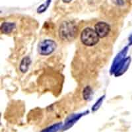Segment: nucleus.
I'll return each mask as SVG.
<instances>
[{"label": "nucleus", "instance_id": "obj_1", "mask_svg": "<svg viewBox=\"0 0 132 132\" xmlns=\"http://www.w3.org/2000/svg\"><path fill=\"white\" fill-rule=\"evenodd\" d=\"M77 32V28L75 24L71 21L63 22L59 29V35L63 41L72 40Z\"/></svg>", "mask_w": 132, "mask_h": 132}, {"label": "nucleus", "instance_id": "obj_2", "mask_svg": "<svg viewBox=\"0 0 132 132\" xmlns=\"http://www.w3.org/2000/svg\"><path fill=\"white\" fill-rule=\"evenodd\" d=\"M80 38L82 44L89 47L97 44L100 40V37L95 29L90 27H87L82 30L81 33Z\"/></svg>", "mask_w": 132, "mask_h": 132}, {"label": "nucleus", "instance_id": "obj_3", "mask_svg": "<svg viewBox=\"0 0 132 132\" xmlns=\"http://www.w3.org/2000/svg\"><path fill=\"white\" fill-rule=\"evenodd\" d=\"M56 46V42L53 40H43L38 45V52L42 56H48L55 51Z\"/></svg>", "mask_w": 132, "mask_h": 132}, {"label": "nucleus", "instance_id": "obj_4", "mask_svg": "<svg viewBox=\"0 0 132 132\" xmlns=\"http://www.w3.org/2000/svg\"><path fill=\"white\" fill-rule=\"evenodd\" d=\"M95 30L100 38H105L108 35L110 31L109 24L105 22L100 21L95 25Z\"/></svg>", "mask_w": 132, "mask_h": 132}, {"label": "nucleus", "instance_id": "obj_5", "mask_svg": "<svg viewBox=\"0 0 132 132\" xmlns=\"http://www.w3.org/2000/svg\"><path fill=\"white\" fill-rule=\"evenodd\" d=\"M15 28V24L13 23H3L2 25V31L4 33H9Z\"/></svg>", "mask_w": 132, "mask_h": 132}, {"label": "nucleus", "instance_id": "obj_6", "mask_svg": "<svg viewBox=\"0 0 132 132\" xmlns=\"http://www.w3.org/2000/svg\"><path fill=\"white\" fill-rule=\"evenodd\" d=\"M29 63H30V60H29V57H24L21 62V66H20V69H21L22 72H26L28 70Z\"/></svg>", "mask_w": 132, "mask_h": 132}, {"label": "nucleus", "instance_id": "obj_7", "mask_svg": "<svg viewBox=\"0 0 132 132\" xmlns=\"http://www.w3.org/2000/svg\"><path fill=\"white\" fill-rule=\"evenodd\" d=\"M50 3H51V0H47L46 2H44V3L43 4L41 5L40 7H38V8L37 9L38 13H41L44 12V11L47 9V8L49 7Z\"/></svg>", "mask_w": 132, "mask_h": 132}, {"label": "nucleus", "instance_id": "obj_8", "mask_svg": "<svg viewBox=\"0 0 132 132\" xmlns=\"http://www.w3.org/2000/svg\"><path fill=\"white\" fill-rule=\"evenodd\" d=\"M113 2L118 5H122L124 4L123 0H113Z\"/></svg>", "mask_w": 132, "mask_h": 132}, {"label": "nucleus", "instance_id": "obj_9", "mask_svg": "<svg viewBox=\"0 0 132 132\" xmlns=\"http://www.w3.org/2000/svg\"><path fill=\"white\" fill-rule=\"evenodd\" d=\"M71 1H73V0H62V2L65 3H70Z\"/></svg>", "mask_w": 132, "mask_h": 132}, {"label": "nucleus", "instance_id": "obj_10", "mask_svg": "<svg viewBox=\"0 0 132 132\" xmlns=\"http://www.w3.org/2000/svg\"><path fill=\"white\" fill-rule=\"evenodd\" d=\"M131 39H132V36H131Z\"/></svg>", "mask_w": 132, "mask_h": 132}]
</instances>
